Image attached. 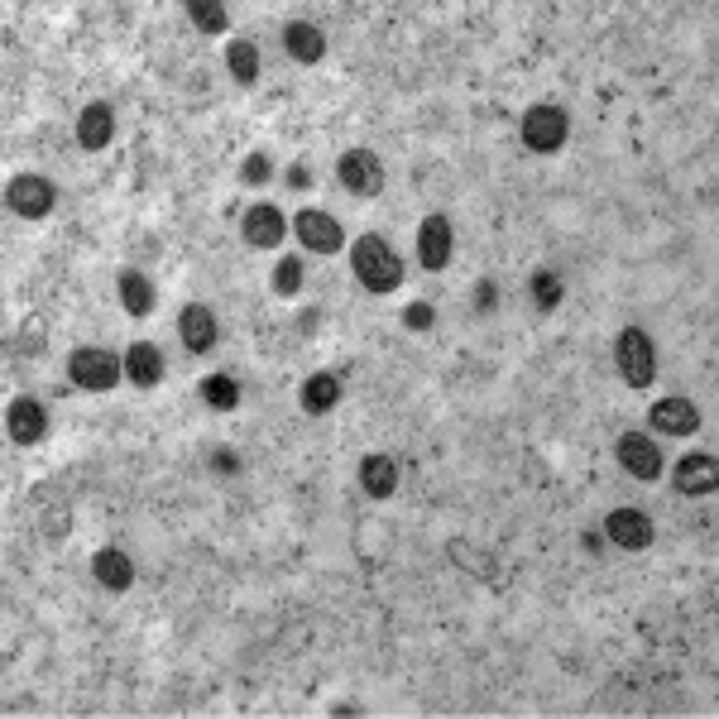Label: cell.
<instances>
[{"label": "cell", "instance_id": "1", "mask_svg": "<svg viewBox=\"0 0 719 719\" xmlns=\"http://www.w3.org/2000/svg\"><path fill=\"white\" fill-rule=\"evenodd\" d=\"M351 264H355V279L369 288V293H393L403 283V259L389 249L383 235H360L355 249H351Z\"/></svg>", "mask_w": 719, "mask_h": 719}, {"label": "cell", "instance_id": "2", "mask_svg": "<svg viewBox=\"0 0 719 719\" xmlns=\"http://www.w3.org/2000/svg\"><path fill=\"white\" fill-rule=\"evenodd\" d=\"M120 375H125V355H111V351H101V345H82V351H72V360H68V379L87 393H111L120 383Z\"/></svg>", "mask_w": 719, "mask_h": 719}, {"label": "cell", "instance_id": "3", "mask_svg": "<svg viewBox=\"0 0 719 719\" xmlns=\"http://www.w3.org/2000/svg\"><path fill=\"white\" fill-rule=\"evenodd\" d=\"M614 360H619V375L629 379V389H647L657 379V351L653 341L638 327H623L614 341Z\"/></svg>", "mask_w": 719, "mask_h": 719}, {"label": "cell", "instance_id": "4", "mask_svg": "<svg viewBox=\"0 0 719 719\" xmlns=\"http://www.w3.org/2000/svg\"><path fill=\"white\" fill-rule=\"evenodd\" d=\"M566 135H571V120L561 106L543 101V106H527L523 111V144L533 154H557L566 144Z\"/></svg>", "mask_w": 719, "mask_h": 719}, {"label": "cell", "instance_id": "5", "mask_svg": "<svg viewBox=\"0 0 719 719\" xmlns=\"http://www.w3.org/2000/svg\"><path fill=\"white\" fill-rule=\"evenodd\" d=\"M336 173H341L345 192H355V197H379L383 192V163L375 149H345Z\"/></svg>", "mask_w": 719, "mask_h": 719}, {"label": "cell", "instance_id": "6", "mask_svg": "<svg viewBox=\"0 0 719 719\" xmlns=\"http://www.w3.org/2000/svg\"><path fill=\"white\" fill-rule=\"evenodd\" d=\"M5 202L15 216H24V221H39V216L53 211V183L39 173H20L15 183L5 187Z\"/></svg>", "mask_w": 719, "mask_h": 719}, {"label": "cell", "instance_id": "7", "mask_svg": "<svg viewBox=\"0 0 719 719\" xmlns=\"http://www.w3.org/2000/svg\"><path fill=\"white\" fill-rule=\"evenodd\" d=\"M671 479H677V489H681V495H691V499L715 495V485H719V461H715L710 451H691V455H681V461H677Z\"/></svg>", "mask_w": 719, "mask_h": 719}, {"label": "cell", "instance_id": "8", "mask_svg": "<svg viewBox=\"0 0 719 719\" xmlns=\"http://www.w3.org/2000/svg\"><path fill=\"white\" fill-rule=\"evenodd\" d=\"M605 537L623 551H647L653 547V519L643 509H614L605 519Z\"/></svg>", "mask_w": 719, "mask_h": 719}, {"label": "cell", "instance_id": "9", "mask_svg": "<svg viewBox=\"0 0 719 719\" xmlns=\"http://www.w3.org/2000/svg\"><path fill=\"white\" fill-rule=\"evenodd\" d=\"M293 231L297 240H303L307 249H317V255H336V249L345 245V231H341V221L327 211H297V221H293Z\"/></svg>", "mask_w": 719, "mask_h": 719}, {"label": "cell", "instance_id": "10", "mask_svg": "<svg viewBox=\"0 0 719 719\" xmlns=\"http://www.w3.org/2000/svg\"><path fill=\"white\" fill-rule=\"evenodd\" d=\"M619 465L633 479H657L662 475V447L643 431H629V437H619Z\"/></svg>", "mask_w": 719, "mask_h": 719}, {"label": "cell", "instance_id": "11", "mask_svg": "<svg viewBox=\"0 0 719 719\" xmlns=\"http://www.w3.org/2000/svg\"><path fill=\"white\" fill-rule=\"evenodd\" d=\"M240 235H245L249 249L283 245V211L273 207V202H255V207L245 211V221H240Z\"/></svg>", "mask_w": 719, "mask_h": 719}, {"label": "cell", "instance_id": "12", "mask_svg": "<svg viewBox=\"0 0 719 719\" xmlns=\"http://www.w3.org/2000/svg\"><path fill=\"white\" fill-rule=\"evenodd\" d=\"M417 259L427 273H441L451 264V221L447 216H427L423 231H417Z\"/></svg>", "mask_w": 719, "mask_h": 719}, {"label": "cell", "instance_id": "13", "mask_svg": "<svg viewBox=\"0 0 719 719\" xmlns=\"http://www.w3.org/2000/svg\"><path fill=\"white\" fill-rule=\"evenodd\" d=\"M647 423L657 431H667V437H691V431L700 427V413H695L691 399H662V403H653Z\"/></svg>", "mask_w": 719, "mask_h": 719}, {"label": "cell", "instance_id": "14", "mask_svg": "<svg viewBox=\"0 0 719 719\" xmlns=\"http://www.w3.org/2000/svg\"><path fill=\"white\" fill-rule=\"evenodd\" d=\"M178 331H183V345H187L192 355H207L211 345H216V317H211V307H202V303L183 307V317H178Z\"/></svg>", "mask_w": 719, "mask_h": 719}, {"label": "cell", "instance_id": "15", "mask_svg": "<svg viewBox=\"0 0 719 719\" xmlns=\"http://www.w3.org/2000/svg\"><path fill=\"white\" fill-rule=\"evenodd\" d=\"M111 135H115V115H111V106L106 101H92L87 111L77 115V144L82 149H106V144H111Z\"/></svg>", "mask_w": 719, "mask_h": 719}, {"label": "cell", "instance_id": "16", "mask_svg": "<svg viewBox=\"0 0 719 719\" xmlns=\"http://www.w3.org/2000/svg\"><path fill=\"white\" fill-rule=\"evenodd\" d=\"M5 427H10V437H15L20 447H34V441L44 437V427H48L44 403H34V399H15V403H10V413H5Z\"/></svg>", "mask_w": 719, "mask_h": 719}, {"label": "cell", "instance_id": "17", "mask_svg": "<svg viewBox=\"0 0 719 719\" xmlns=\"http://www.w3.org/2000/svg\"><path fill=\"white\" fill-rule=\"evenodd\" d=\"M92 575L106 585V590H130L135 585V566H130V557L120 547H101L92 557Z\"/></svg>", "mask_w": 719, "mask_h": 719}, {"label": "cell", "instance_id": "18", "mask_svg": "<svg viewBox=\"0 0 719 719\" xmlns=\"http://www.w3.org/2000/svg\"><path fill=\"white\" fill-rule=\"evenodd\" d=\"M125 375L130 383H139V389H154V383L163 379V355H159V345H149V341H135L125 351Z\"/></svg>", "mask_w": 719, "mask_h": 719}, {"label": "cell", "instance_id": "19", "mask_svg": "<svg viewBox=\"0 0 719 719\" xmlns=\"http://www.w3.org/2000/svg\"><path fill=\"white\" fill-rule=\"evenodd\" d=\"M360 485H365L369 499H389L393 489H399V461H389V455H365V461H360Z\"/></svg>", "mask_w": 719, "mask_h": 719}, {"label": "cell", "instance_id": "20", "mask_svg": "<svg viewBox=\"0 0 719 719\" xmlns=\"http://www.w3.org/2000/svg\"><path fill=\"white\" fill-rule=\"evenodd\" d=\"M283 48L297 58V63H321V53H327V39H321L317 24L293 20V24L283 29Z\"/></svg>", "mask_w": 719, "mask_h": 719}, {"label": "cell", "instance_id": "21", "mask_svg": "<svg viewBox=\"0 0 719 719\" xmlns=\"http://www.w3.org/2000/svg\"><path fill=\"white\" fill-rule=\"evenodd\" d=\"M120 303H125L130 317H149L154 312V283L144 279L139 269H125L120 273Z\"/></svg>", "mask_w": 719, "mask_h": 719}, {"label": "cell", "instance_id": "22", "mask_svg": "<svg viewBox=\"0 0 719 719\" xmlns=\"http://www.w3.org/2000/svg\"><path fill=\"white\" fill-rule=\"evenodd\" d=\"M336 403H341V379L336 375H312L303 383V407L307 413H331Z\"/></svg>", "mask_w": 719, "mask_h": 719}, {"label": "cell", "instance_id": "23", "mask_svg": "<svg viewBox=\"0 0 719 719\" xmlns=\"http://www.w3.org/2000/svg\"><path fill=\"white\" fill-rule=\"evenodd\" d=\"M226 63H231V77L240 82V87H249V82L259 77V48L249 39H235L231 48H226Z\"/></svg>", "mask_w": 719, "mask_h": 719}, {"label": "cell", "instance_id": "24", "mask_svg": "<svg viewBox=\"0 0 719 719\" xmlns=\"http://www.w3.org/2000/svg\"><path fill=\"white\" fill-rule=\"evenodd\" d=\"M187 15H192V24H197V29H207V34H221L226 24H231V10H226L221 0H192Z\"/></svg>", "mask_w": 719, "mask_h": 719}, {"label": "cell", "instance_id": "25", "mask_svg": "<svg viewBox=\"0 0 719 719\" xmlns=\"http://www.w3.org/2000/svg\"><path fill=\"white\" fill-rule=\"evenodd\" d=\"M202 399H207V407H216V413H231L235 399H240V389H235L231 375H211L207 383H202Z\"/></svg>", "mask_w": 719, "mask_h": 719}, {"label": "cell", "instance_id": "26", "mask_svg": "<svg viewBox=\"0 0 719 719\" xmlns=\"http://www.w3.org/2000/svg\"><path fill=\"white\" fill-rule=\"evenodd\" d=\"M297 288H303V264L288 255V259L273 264V293H279V297H293Z\"/></svg>", "mask_w": 719, "mask_h": 719}, {"label": "cell", "instance_id": "27", "mask_svg": "<svg viewBox=\"0 0 719 719\" xmlns=\"http://www.w3.org/2000/svg\"><path fill=\"white\" fill-rule=\"evenodd\" d=\"M533 303L537 307H543V312H551V307H557L561 303V279H557V273H533Z\"/></svg>", "mask_w": 719, "mask_h": 719}, {"label": "cell", "instance_id": "28", "mask_svg": "<svg viewBox=\"0 0 719 719\" xmlns=\"http://www.w3.org/2000/svg\"><path fill=\"white\" fill-rule=\"evenodd\" d=\"M240 178H245L249 187H259V183H269V178H273V163L264 159V154H249L245 168H240Z\"/></svg>", "mask_w": 719, "mask_h": 719}, {"label": "cell", "instance_id": "29", "mask_svg": "<svg viewBox=\"0 0 719 719\" xmlns=\"http://www.w3.org/2000/svg\"><path fill=\"white\" fill-rule=\"evenodd\" d=\"M403 321H407V327H413V331H427V327H431V321H437V312H431L427 303H407V312H403Z\"/></svg>", "mask_w": 719, "mask_h": 719}, {"label": "cell", "instance_id": "30", "mask_svg": "<svg viewBox=\"0 0 719 719\" xmlns=\"http://www.w3.org/2000/svg\"><path fill=\"white\" fill-rule=\"evenodd\" d=\"M211 465H216L221 475H235V471H240V461H235L231 451H211Z\"/></svg>", "mask_w": 719, "mask_h": 719}, {"label": "cell", "instance_id": "31", "mask_svg": "<svg viewBox=\"0 0 719 719\" xmlns=\"http://www.w3.org/2000/svg\"><path fill=\"white\" fill-rule=\"evenodd\" d=\"M288 183H293V187H307V183H312V178H307V168H303V163H297V168H293V173H288Z\"/></svg>", "mask_w": 719, "mask_h": 719}, {"label": "cell", "instance_id": "32", "mask_svg": "<svg viewBox=\"0 0 719 719\" xmlns=\"http://www.w3.org/2000/svg\"><path fill=\"white\" fill-rule=\"evenodd\" d=\"M317 321H321V312H303V331H307V336L317 331Z\"/></svg>", "mask_w": 719, "mask_h": 719}]
</instances>
